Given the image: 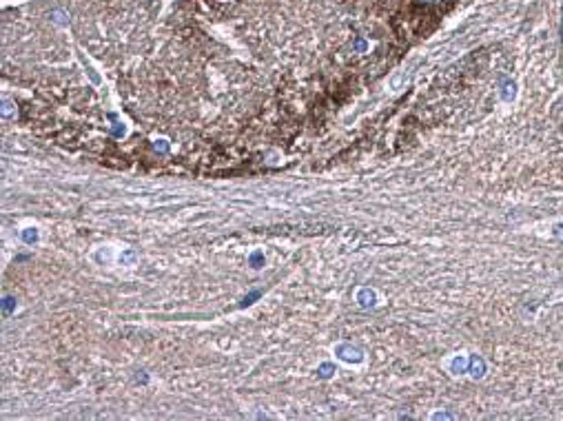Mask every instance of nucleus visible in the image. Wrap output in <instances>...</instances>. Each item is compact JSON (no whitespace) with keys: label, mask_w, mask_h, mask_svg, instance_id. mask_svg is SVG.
<instances>
[{"label":"nucleus","mask_w":563,"mask_h":421,"mask_svg":"<svg viewBox=\"0 0 563 421\" xmlns=\"http://www.w3.org/2000/svg\"><path fill=\"white\" fill-rule=\"evenodd\" d=\"M355 300H357V304L359 306H372V304H375V300H377V295H375V290H370V288H359L357 290V297H355Z\"/></svg>","instance_id":"f257e3e1"},{"label":"nucleus","mask_w":563,"mask_h":421,"mask_svg":"<svg viewBox=\"0 0 563 421\" xmlns=\"http://www.w3.org/2000/svg\"><path fill=\"white\" fill-rule=\"evenodd\" d=\"M501 95H504L506 102H512L517 98V84L515 82H508L504 89H501Z\"/></svg>","instance_id":"f03ea898"},{"label":"nucleus","mask_w":563,"mask_h":421,"mask_svg":"<svg viewBox=\"0 0 563 421\" xmlns=\"http://www.w3.org/2000/svg\"><path fill=\"white\" fill-rule=\"evenodd\" d=\"M552 233H554V237H559V240L563 242V222H559V224H554V229H552Z\"/></svg>","instance_id":"7ed1b4c3"}]
</instances>
